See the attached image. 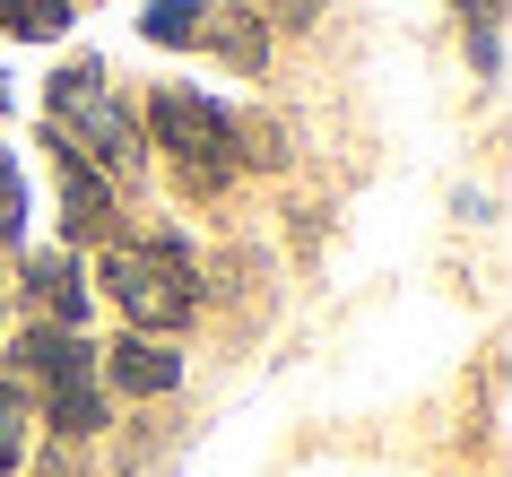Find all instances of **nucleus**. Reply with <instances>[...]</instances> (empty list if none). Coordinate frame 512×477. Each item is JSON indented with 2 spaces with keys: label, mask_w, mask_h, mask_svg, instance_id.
Masks as SVG:
<instances>
[{
  "label": "nucleus",
  "mask_w": 512,
  "mask_h": 477,
  "mask_svg": "<svg viewBox=\"0 0 512 477\" xmlns=\"http://www.w3.org/2000/svg\"><path fill=\"white\" fill-rule=\"evenodd\" d=\"M27 287H35V304L61 321V330H79V313H87V287H79V269L61 261V252H35L27 261Z\"/></svg>",
  "instance_id": "0eeeda50"
},
{
  "label": "nucleus",
  "mask_w": 512,
  "mask_h": 477,
  "mask_svg": "<svg viewBox=\"0 0 512 477\" xmlns=\"http://www.w3.org/2000/svg\"><path fill=\"white\" fill-rule=\"evenodd\" d=\"M0 105H9V87H0Z\"/></svg>",
  "instance_id": "4468645a"
},
{
  "label": "nucleus",
  "mask_w": 512,
  "mask_h": 477,
  "mask_svg": "<svg viewBox=\"0 0 512 477\" xmlns=\"http://www.w3.org/2000/svg\"><path fill=\"white\" fill-rule=\"evenodd\" d=\"M18 373L53 391V425H61V434H96V425H105V399H96V382H87V347H79V330L35 321L27 339H18Z\"/></svg>",
  "instance_id": "20e7f679"
},
{
  "label": "nucleus",
  "mask_w": 512,
  "mask_h": 477,
  "mask_svg": "<svg viewBox=\"0 0 512 477\" xmlns=\"http://www.w3.org/2000/svg\"><path fill=\"white\" fill-rule=\"evenodd\" d=\"M105 287H113V304H122L139 330H183L191 304H200V287H191V252L174 235L113 243V252H105Z\"/></svg>",
  "instance_id": "f03ea898"
},
{
  "label": "nucleus",
  "mask_w": 512,
  "mask_h": 477,
  "mask_svg": "<svg viewBox=\"0 0 512 477\" xmlns=\"http://www.w3.org/2000/svg\"><path fill=\"white\" fill-rule=\"evenodd\" d=\"M44 113H53L61 148H70V157H87L96 174H131V165H139V122H131V105L105 87V70H96V61L61 70L53 96H44Z\"/></svg>",
  "instance_id": "f257e3e1"
},
{
  "label": "nucleus",
  "mask_w": 512,
  "mask_h": 477,
  "mask_svg": "<svg viewBox=\"0 0 512 477\" xmlns=\"http://www.w3.org/2000/svg\"><path fill=\"white\" fill-rule=\"evenodd\" d=\"M148 131H157V148H174V165H183L191 191H226V183H235L243 139H235V122H226L209 96H191V87H157Z\"/></svg>",
  "instance_id": "7ed1b4c3"
},
{
  "label": "nucleus",
  "mask_w": 512,
  "mask_h": 477,
  "mask_svg": "<svg viewBox=\"0 0 512 477\" xmlns=\"http://www.w3.org/2000/svg\"><path fill=\"white\" fill-rule=\"evenodd\" d=\"M27 235V191H18V165H9V148H0V243Z\"/></svg>",
  "instance_id": "9b49d317"
},
{
  "label": "nucleus",
  "mask_w": 512,
  "mask_h": 477,
  "mask_svg": "<svg viewBox=\"0 0 512 477\" xmlns=\"http://www.w3.org/2000/svg\"><path fill=\"white\" fill-rule=\"evenodd\" d=\"M18 451H27V399L0 382V469H18Z\"/></svg>",
  "instance_id": "f8f14e48"
},
{
  "label": "nucleus",
  "mask_w": 512,
  "mask_h": 477,
  "mask_svg": "<svg viewBox=\"0 0 512 477\" xmlns=\"http://www.w3.org/2000/svg\"><path fill=\"white\" fill-rule=\"evenodd\" d=\"M200 18H209V0H157V9L139 18V35H148V44H191Z\"/></svg>",
  "instance_id": "9d476101"
},
{
  "label": "nucleus",
  "mask_w": 512,
  "mask_h": 477,
  "mask_svg": "<svg viewBox=\"0 0 512 477\" xmlns=\"http://www.w3.org/2000/svg\"><path fill=\"white\" fill-rule=\"evenodd\" d=\"M105 373L122 382V391H139V399H157V391H174V382H183V365H174L157 339H122V347L105 356Z\"/></svg>",
  "instance_id": "39448f33"
},
{
  "label": "nucleus",
  "mask_w": 512,
  "mask_h": 477,
  "mask_svg": "<svg viewBox=\"0 0 512 477\" xmlns=\"http://www.w3.org/2000/svg\"><path fill=\"white\" fill-rule=\"evenodd\" d=\"M0 27L27 35V44H53V35L70 27V0H0Z\"/></svg>",
  "instance_id": "1a4fd4ad"
},
{
  "label": "nucleus",
  "mask_w": 512,
  "mask_h": 477,
  "mask_svg": "<svg viewBox=\"0 0 512 477\" xmlns=\"http://www.w3.org/2000/svg\"><path fill=\"white\" fill-rule=\"evenodd\" d=\"M61 209H70V235H105V174H87V157H61Z\"/></svg>",
  "instance_id": "6e6552de"
},
{
  "label": "nucleus",
  "mask_w": 512,
  "mask_h": 477,
  "mask_svg": "<svg viewBox=\"0 0 512 477\" xmlns=\"http://www.w3.org/2000/svg\"><path fill=\"white\" fill-rule=\"evenodd\" d=\"M200 35H209L235 70H261V61H270V27H261V9H209Z\"/></svg>",
  "instance_id": "423d86ee"
},
{
  "label": "nucleus",
  "mask_w": 512,
  "mask_h": 477,
  "mask_svg": "<svg viewBox=\"0 0 512 477\" xmlns=\"http://www.w3.org/2000/svg\"><path fill=\"white\" fill-rule=\"evenodd\" d=\"M261 9H278V18H296V27H304V18H313L322 0H261Z\"/></svg>",
  "instance_id": "ddd939ff"
}]
</instances>
